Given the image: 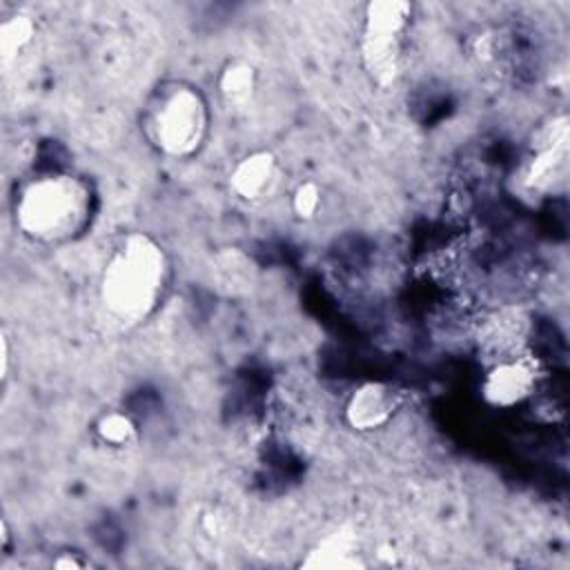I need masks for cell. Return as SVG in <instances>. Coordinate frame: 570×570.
Instances as JSON below:
<instances>
[{"label":"cell","instance_id":"cell-2","mask_svg":"<svg viewBox=\"0 0 570 570\" xmlns=\"http://www.w3.org/2000/svg\"><path fill=\"white\" fill-rule=\"evenodd\" d=\"M91 212V189L71 174L38 176L20 189L16 223L38 243H60L78 234Z\"/></svg>","mask_w":570,"mask_h":570},{"label":"cell","instance_id":"cell-1","mask_svg":"<svg viewBox=\"0 0 570 570\" xmlns=\"http://www.w3.org/2000/svg\"><path fill=\"white\" fill-rule=\"evenodd\" d=\"M167 272L163 247L147 234H129L102 269L100 301L122 323L142 321L163 298Z\"/></svg>","mask_w":570,"mask_h":570},{"label":"cell","instance_id":"cell-8","mask_svg":"<svg viewBox=\"0 0 570 570\" xmlns=\"http://www.w3.org/2000/svg\"><path fill=\"white\" fill-rule=\"evenodd\" d=\"M541 145L537 147L528 171H525V185L530 187H543L552 174L561 167L568 154V122L566 118L552 120L546 131L541 134Z\"/></svg>","mask_w":570,"mask_h":570},{"label":"cell","instance_id":"cell-13","mask_svg":"<svg viewBox=\"0 0 570 570\" xmlns=\"http://www.w3.org/2000/svg\"><path fill=\"white\" fill-rule=\"evenodd\" d=\"M289 205H292V212L296 214V218L312 220L323 207V191L314 180L298 183L292 191Z\"/></svg>","mask_w":570,"mask_h":570},{"label":"cell","instance_id":"cell-7","mask_svg":"<svg viewBox=\"0 0 570 570\" xmlns=\"http://www.w3.org/2000/svg\"><path fill=\"white\" fill-rule=\"evenodd\" d=\"M278 183V160L272 151H252L243 156L232 174L229 189L247 203H258L267 198Z\"/></svg>","mask_w":570,"mask_h":570},{"label":"cell","instance_id":"cell-10","mask_svg":"<svg viewBox=\"0 0 570 570\" xmlns=\"http://www.w3.org/2000/svg\"><path fill=\"white\" fill-rule=\"evenodd\" d=\"M258 87L256 69L245 60H232L220 69L218 76V91L223 100L232 107L247 105Z\"/></svg>","mask_w":570,"mask_h":570},{"label":"cell","instance_id":"cell-4","mask_svg":"<svg viewBox=\"0 0 570 570\" xmlns=\"http://www.w3.org/2000/svg\"><path fill=\"white\" fill-rule=\"evenodd\" d=\"M410 16L412 7L403 0H379L365 9L361 58L379 85L394 82L401 71Z\"/></svg>","mask_w":570,"mask_h":570},{"label":"cell","instance_id":"cell-12","mask_svg":"<svg viewBox=\"0 0 570 570\" xmlns=\"http://www.w3.org/2000/svg\"><path fill=\"white\" fill-rule=\"evenodd\" d=\"M96 434L111 448H125L136 441V423L122 412H107L96 421Z\"/></svg>","mask_w":570,"mask_h":570},{"label":"cell","instance_id":"cell-5","mask_svg":"<svg viewBox=\"0 0 570 570\" xmlns=\"http://www.w3.org/2000/svg\"><path fill=\"white\" fill-rule=\"evenodd\" d=\"M539 365L530 356H503L485 374L481 394L494 407H514L523 403L539 383Z\"/></svg>","mask_w":570,"mask_h":570},{"label":"cell","instance_id":"cell-11","mask_svg":"<svg viewBox=\"0 0 570 570\" xmlns=\"http://www.w3.org/2000/svg\"><path fill=\"white\" fill-rule=\"evenodd\" d=\"M36 24L29 16H11L0 24V56L4 62L16 60L33 40Z\"/></svg>","mask_w":570,"mask_h":570},{"label":"cell","instance_id":"cell-14","mask_svg":"<svg viewBox=\"0 0 570 570\" xmlns=\"http://www.w3.org/2000/svg\"><path fill=\"white\" fill-rule=\"evenodd\" d=\"M0 347H2V356H0V372H2V379L7 376V370H9V343H7V336L0 338Z\"/></svg>","mask_w":570,"mask_h":570},{"label":"cell","instance_id":"cell-9","mask_svg":"<svg viewBox=\"0 0 570 570\" xmlns=\"http://www.w3.org/2000/svg\"><path fill=\"white\" fill-rule=\"evenodd\" d=\"M305 568H358L363 566L358 541L352 530H334L323 537L303 561Z\"/></svg>","mask_w":570,"mask_h":570},{"label":"cell","instance_id":"cell-6","mask_svg":"<svg viewBox=\"0 0 570 570\" xmlns=\"http://www.w3.org/2000/svg\"><path fill=\"white\" fill-rule=\"evenodd\" d=\"M401 392L381 381H367L358 385L345 401L343 414L350 428L356 432H374L385 428L401 410Z\"/></svg>","mask_w":570,"mask_h":570},{"label":"cell","instance_id":"cell-3","mask_svg":"<svg viewBox=\"0 0 570 570\" xmlns=\"http://www.w3.org/2000/svg\"><path fill=\"white\" fill-rule=\"evenodd\" d=\"M209 109L191 85H171L160 91L149 111V138L169 158H189L205 142Z\"/></svg>","mask_w":570,"mask_h":570}]
</instances>
